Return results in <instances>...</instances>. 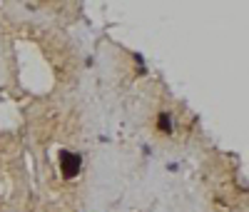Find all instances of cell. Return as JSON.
Listing matches in <instances>:
<instances>
[{
	"label": "cell",
	"instance_id": "cell-1",
	"mask_svg": "<svg viewBox=\"0 0 249 212\" xmlns=\"http://www.w3.org/2000/svg\"><path fill=\"white\" fill-rule=\"evenodd\" d=\"M23 185V155L13 145H0V212H8Z\"/></svg>",
	"mask_w": 249,
	"mask_h": 212
},
{
	"label": "cell",
	"instance_id": "cell-2",
	"mask_svg": "<svg viewBox=\"0 0 249 212\" xmlns=\"http://www.w3.org/2000/svg\"><path fill=\"white\" fill-rule=\"evenodd\" d=\"M152 135L162 142H177L190 133V117L177 105H160L152 113Z\"/></svg>",
	"mask_w": 249,
	"mask_h": 212
},
{
	"label": "cell",
	"instance_id": "cell-3",
	"mask_svg": "<svg viewBox=\"0 0 249 212\" xmlns=\"http://www.w3.org/2000/svg\"><path fill=\"white\" fill-rule=\"evenodd\" d=\"M50 165H53V173L57 175L60 182H70L80 175L82 170V155L77 150H72V147L62 145L60 140L50 145Z\"/></svg>",
	"mask_w": 249,
	"mask_h": 212
}]
</instances>
